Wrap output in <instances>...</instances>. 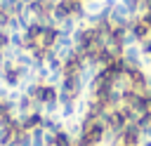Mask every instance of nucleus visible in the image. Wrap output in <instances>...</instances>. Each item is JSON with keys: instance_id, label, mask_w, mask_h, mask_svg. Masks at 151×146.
I'll list each match as a JSON object with an SVG mask.
<instances>
[{"instance_id": "obj_1", "label": "nucleus", "mask_w": 151, "mask_h": 146, "mask_svg": "<svg viewBox=\"0 0 151 146\" xmlns=\"http://www.w3.org/2000/svg\"><path fill=\"white\" fill-rule=\"evenodd\" d=\"M9 47V31L0 28V49H7Z\"/></svg>"}]
</instances>
